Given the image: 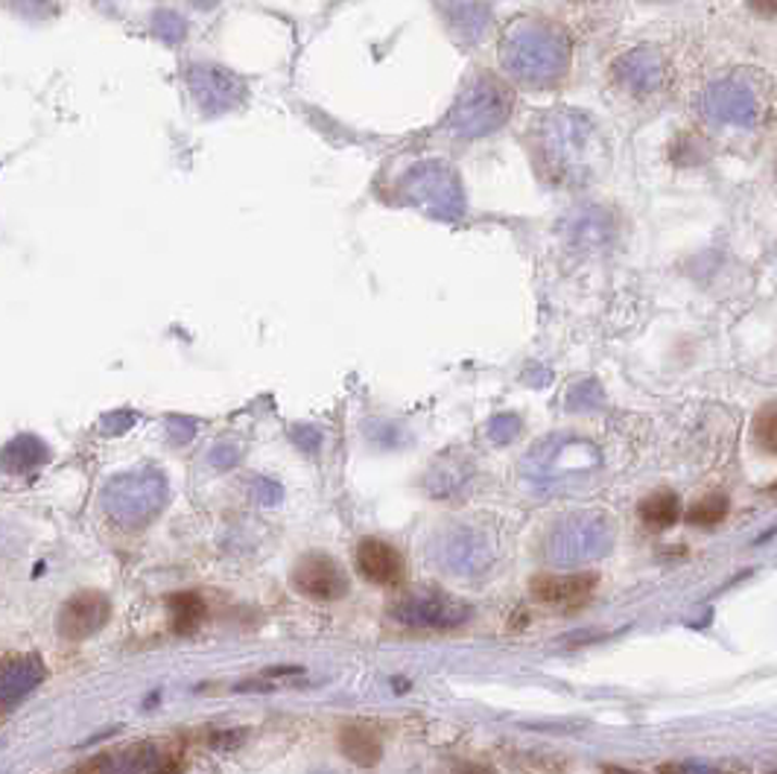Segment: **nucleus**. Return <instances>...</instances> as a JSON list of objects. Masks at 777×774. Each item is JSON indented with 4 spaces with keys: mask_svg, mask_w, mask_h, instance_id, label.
I'll return each mask as SVG.
<instances>
[{
    "mask_svg": "<svg viewBox=\"0 0 777 774\" xmlns=\"http://www.w3.org/2000/svg\"><path fill=\"white\" fill-rule=\"evenodd\" d=\"M500 62L517 79L543 85L564 74L571 47L553 27H543L538 21H517L500 45Z\"/></svg>",
    "mask_w": 777,
    "mask_h": 774,
    "instance_id": "nucleus-1",
    "label": "nucleus"
},
{
    "mask_svg": "<svg viewBox=\"0 0 777 774\" xmlns=\"http://www.w3.org/2000/svg\"><path fill=\"white\" fill-rule=\"evenodd\" d=\"M541 152L550 164V173L562 182H579L593 167L597 129L581 114L559 112L547 114L541 126Z\"/></svg>",
    "mask_w": 777,
    "mask_h": 774,
    "instance_id": "nucleus-2",
    "label": "nucleus"
},
{
    "mask_svg": "<svg viewBox=\"0 0 777 774\" xmlns=\"http://www.w3.org/2000/svg\"><path fill=\"white\" fill-rule=\"evenodd\" d=\"M509 109H512V97L506 85L497 83L494 76H477L453 105L450 129L460 138H483L506 121Z\"/></svg>",
    "mask_w": 777,
    "mask_h": 774,
    "instance_id": "nucleus-3",
    "label": "nucleus"
},
{
    "mask_svg": "<svg viewBox=\"0 0 777 774\" xmlns=\"http://www.w3.org/2000/svg\"><path fill=\"white\" fill-rule=\"evenodd\" d=\"M403 197L439 220H453L465 211L460 178L453 176L441 161H424L410 170L403 178Z\"/></svg>",
    "mask_w": 777,
    "mask_h": 774,
    "instance_id": "nucleus-4",
    "label": "nucleus"
},
{
    "mask_svg": "<svg viewBox=\"0 0 777 774\" xmlns=\"http://www.w3.org/2000/svg\"><path fill=\"white\" fill-rule=\"evenodd\" d=\"M611 532L602 517H567L550 535L547 559L559 567H576L609 550Z\"/></svg>",
    "mask_w": 777,
    "mask_h": 774,
    "instance_id": "nucleus-5",
    "label": "nucleus"
},
{
    "mask_svg": "<svg viewBox=\"0 0 777 774\" xmlns=\"http://www.w3.org/2000/svg\"><path fill=\"white\" fill-rule=\"evenodd\" d=\"M392 616L398 623L413 625V628L448 632V628L468 623L471 608L448 594H439V590H415V594H403L401 599H394Z\"/></svg>",
    "mask_w": 777,
    "mask_h": 774,
    "instance_id": "nucleus-6",
    "label": "nucleus"
},
{
    "mask_svg": "<svg viewBox=\"0 0 777 774\" xmlns=\"http://www.w3.org/2000/svg\"><path fill=\"white\" fill-rule=\"evenodd\" d=\"M167 497V486L159 474H143V476H123L109 488V512L117 517L121 523L138 526L147 523L152 514L159 512L161 503Z\"/></svg>",
    "mask_w": 777,
    "mask_h": 774,
    "instance_id": "nucleus-7",
    "label": "nucleus"
},
{
    "mask_svg": "<svg viewBox=\"0 0 777 774\" xmlns=\"http://www.w3.org/2000/svg\"><path fill=\"white\" fill-rule=\"evenodd\" d=\"M292 585L301 597L316 602H334L348 594V576L325 552H310L292 570Z\"/></svg>",
    "mask_w": 777,
    "mask_h": 774,
    "instance_id": "nucleus-8",
    "label": "nucleus"
},
{
    "mask_svg": "<svg viewBox=\"0 0 777 774\" xmlns=\"http://www.w3.org/2000/svg\"><path fill=\"white\" fill-rule=\"evenodd\" d=\"M112 606L103 594L97 590H83L65 602L62 614H59V635L65 640H88L97 635L105 623H109Z\"/></svg>",
    "mask_w": 777,
    "mask_h": 774,
    "instance_id": "nucleus-9",
    "label": "nucleus"
},
{
    "mask_svg": "<svg viewBox=\"0 0 777 774\" xmlns=\"http://www.w3.org/2000/svg\"><path fill=\"white\" fill-rule=\"evenodd\" d=\"M436 559L450 573H477L491 561V547L474 529H453L436 544Z\"/></svg>",
    "mask_w": 777,
    "mask_h": 774,
    "instance_id": "nucleus-10",
    "label": "nucleus"
},
{
    "mask_svg": "<svg viewBox=\"0 0 777 774\" xmlns=\"http://www.w3.org/2000/svg\"><path fill=\"white\" fill-rule=\"evenodd\" d=\"M600 585V576L590 573V570H581V573H571V576H538L532 582V594L538 602L553 608H571L585 606L593 590Z\"/></svg>",
    "mask_w": 777,
    "mask_h": 774,
    "instance_id": "nucleus-11",
    "label": "nucleus"
},
{
    "mask_svg": "<svg viewBox=\"0 0 777 774\" xmlns=\"http://www.w3.org/2000/svg\"><path fill=\"white\" fill-rule=\"evenodd\" d=\"M356 570L380 588H398L406 576L401 552L380 538H363L356 544Z\"/></svg>",
    "mask_w": 777,
    "mask_h": 774,
    "instance_id": "nucleus-12",
    "label": "nucleus"
},
{
    "mask_svg": "<svg viewBox=\"0 0 777 774\" xmlns=\"http://www.w3.org/2000/svg\"><path fill=\"white\" fill-rule=\"evenodd\" d=\"M707 112L716 121L749 126V123L757 121V97L745 85L725 79V83L713 85L711 91H707Z\"/></svg>",
    "mask_w": 777,
    "mask_h": 774,
    "instance_id": "nucleus-13",
    "label": "nucleus"
},
{
    "mask_svg": "<svg viewBox=\"0 0 777 774\" xmlns=\"http://www.w3.org/2000/svg\"><path fill=\"white\" fill-rule=\"evenodd\" d=\"M617 76L628 91L649 93L664 83V62L655 50H635V53L619 59Z\"/></svg>",
    "mask_w": 777,
    "mask_h": 774,
    "instance_id": "nucleus-14",
    "label": "nucleus"
},
{
    "mask_svg": "<svg viewBox=\"0 0 777 774\" xmlns=\"http://www.w3.org/2000/svg\"><path fill=\"white\" fill-rule=\"evenodd\" d=\"M41 663L36 658H10L0 663V704L7 708L12 701L24 699L41 682Z\"/></svg>",
    "mask_w": 777,
    "mask_h": 774,
    "instance_id": "nucleus-15",
    "label": "nucleus"
},
{
    "mask_svg": "<svg viewBox=\"0 0 777 774\" xmlns=\"http://www.w3.org/2000/svg\"><path fill=\"white\" fill-rule=\"evenodd\" d=\"M339 748L342 754L351 760L360 769H372V765L380 763L384 757V742H380V734L368 725H348L342 734H339Z\"/></svg>",
    "mask_w": 777,
    "mask_h": 774,
    "instance_id": "nucleus-16",
    "label": "nucleus"
},
{
    "mask_svg": "<svg viewBox=\"0 0 777 774\" xmlns=\"http://www.w3.org/2000/svg\"><path fill=\"white\" fill-rule=\"evenodd\" d=\"M637 514L643 526L652 532H666L681 517V500L675 491H652V495L637 505Z\"/></svg>",
    "mask_w": 777,
    "mask_h": 774,
    "instance_id": "nucleus-17",
    "label": "nucleus"
},
{
    "mask_svg": "<svg viewBox=\"0 0 777 774\" xmlns=\"http://www.w3.org/2000/svg\"><path fill=\"white\" fill-rule=\"evenodd\" d=\"M170 611H173V628L178 635H193L199 628V623L205 620V602L199 594H176V597L167 599Z\"/></svg>",
    "mask_w": 777,
    "mask_h": 774,
    "instance_id": "nucleus-18",
    "label": "nucleus"
},
{
    "mask_svg": "<svg viewBox=\"0 0 777 774\" xmlns=\"http://www.w3.org/2000/svg\"><path fill=\"white\" fill-rule=\"evenodd\" d=\"M728 497L725 495H707L702 497L699 503L687 512V521L693 523V526H716V523H722L725 517H728Z\"/></svg>",
    "mask_w": 777,
    "mask_h": 774,
    "instance_id": "nucleus-19",
    "label": "nucleus"
},
{
    "mask_svg": "<svg viewBox=\"0 0 777 774\" xmlns=\"http://www.w3.org/2000/svg\"><path fill=\"white\" fill-rule=\"evenodd\" d=\"M488 12L483 3L477 0H456V10H453V27L468 36H479L486 27Z\"/></svg>",
    "mask_w": 777,
    "mask_h": 774,
    "instance_id": "nucleus-20",
    "label": "nucleus"
},
{
    "mask_svg": "<svg viewBox=\"0 0 777 774\" xmlns=\"http://www.w3.org/2000/svg\"><path fill=\"white\" fill-rule=\"evenodd\" d=\"M754 436H757L760 448L766 453H777V410L775 403H768L766 410L760 412L754 421Z\"/></svg>",
    "mask_w": 777,
    "mask_h": 774,
    "instance_id": "nucleus-21",
    "label": "nucleus"
},
{
    "mask_svg": "<svg viewBox=\"0 0 777 774\" xmlns=\"http://www.w3.org/2000/svg\"><path fill=\"white\" fill-rule=\"evenodd\" d=\"M517 433H521V421L515 415H500V419L491 421V439L497 445H506V441L515 439Z\"/></svg>",
    "mask_w": 777,
    "mask_h": 774,
    "instance_id": "nucleus-22",
    "label": "nucleus"
},
{
    "mask_svg": "<svg viewBox=\"0 0 777 774\" xmlns=\"http://www.w3.org/2000/svg\"><path fill=\"white\" fill-rule=\"evenodd\" d=\"M657 774H719L713 765L699 760H684V763H666L657 769Z\"/></svg>",
    "mask_w": 777,
    "mask_h": 774,
    "instance_id": "nucleus-23",
    "label": "nucleus"
},
{
    "mask_svg": "<svg viewBox=\"0 0 777 774\" xmlns=\"http://www.w3.org/2000/svg\"><path fill=\"white\" fill-rule=\"evenodd\" d=\"M292 439H296V445H299L301 450H308V453H313V450L318 448V433H316V429L296 427V429H292Z\"/></svg>",
    "mask_w": 777,
    "mask_h": 774,
    "instance_id": "nucleus-24",
    "label": "nucleus"
},
{
    "mask_svg": "<svg viewBox=\"0 0 777 774\" xmlns=\"http://www.w3.org/2000/svg\"><path fill=\"white\" fill-rule=\"evenodd\" d=\"M258 491H261V503L266 505L278 503L284 495L281 486H278V483H270V479H261V483H258Z\"/></svg>",
    "mask_w": 777,
    "mask_h": 774,
    "instance_id": "nucleus-25",
    "label": "nucleus"
},
{
    "mask_svg": "<svg viewBox=\"0 0 777 774\" xmlns=\"http://www.w3.org/2000/svg\"><path fill=\"white\" fill-rule=\"evenodd\" d=\"M246 739V731L243 728H235V731H228V734H220V737H214L211 742H214L216 748H237L240 742Z\"/></svg>",
    "mask_w": 777,
    "mask_h": 774,
    "instance_id": "nucleus-26",
    "label": "nucleus"
},
{
    "mask_svg": "<svg viewBox=\"0 0 777 774\" xmlns=\"http://www.w3.org/2000/svg\"><path fill=\"white\" fill-rule=\"evenodd\" d=\"M237 459H240V453H237L235 448H216L214 457H211V462H214L216 467H228V465H235Z\"/></svg>",
    "mask_w": 777,
    "mask_h": 774,
    "instance_id": "nucleus-27",
    "label": "nucleus"
},
{
    "mask_svg": "<svg viewBox=\"0 0 777 774\" xmlns=\"http://www.w3.org/2000/svg\"><path fill=\"white\" fill-rule=\"evenodd\" d=\"M237 690H249V692H270V690H275V684H266V682H246V684H240Z\"/></svg>",
    "mask_w": 777,
    "mask_h": 774,
    "instance_id": "nucleus-28",
    "label": "nucleus"
},
{
    "mask_svg": "<svg viewBox=\"0 0 777 774\" xmlns=\"http://www.w3.org/2000/svg\"><path fill=\"white\" fill-rule=\"evenodd\" d=\"M281 675H301V666H275V670H266V678H281Z\"/></svg>",
    "mask_w": 777,
    "mask_h": 774,
    "instance_id": "nucleus-29",
    "label": "nucleus"
},
{
    "mask_svg": "<svg viewBox=\"0 0 777 774\" xmlns=\"http://www.w3.org/2000/svg\"><path fill=\"white\" fill-rule=\"evenodd\" d=\"M751 7H754L757 12H763V15H775L777 0H751Z\"/></svg>",
    "mask_w": 777,
    "mask_h": 774,
    "instance_id": "nucleus-30",
    "label": "nucleus"
},
{
    "mask_svg": "<svg viewBox=\"0 0 777 774\" xmlns=\"http://www.w3.org/2000/svg\"><path fill=\"white\" fill-rule=\"evenodd\" d=\"M460 774H497L491 765H479V763H474V765H465Z\"/></svg>",
    "mask_w": 777,
    "mask_h": 774,
    "instance_id": "nucleus-31",
    "label": "nucleus"
},
{
    "mask_svg": "<svg viewBox=\"0 0 777 774\" xmlns=\"http://www.w3.org/2000/svg\"><path fill=\"white\" fill-rule=\"evenodd\" d=\"M602 774H643V772H631V769H623V765H605Z\"/></svg>",
    "mask_w": 777,
    "mask_h": 774,
    "instance_id": "nucleus-32",
    "label": "nucleus"
},
{
    "mask_svg": "<svg viewBox=\"0 0 777 774\" xmlns=\"http://www.w3.org/2000/svg\"><path fill=\"white\" fill-rule=\"evenodd\" d=\"M313 774H337V772H313Z\"/></svg>",
    "mask_w": 777,
    "mask_h": 774,
    "instance_id": "nucleus-33",
    "label": "nucleus"
}]
</instances>
